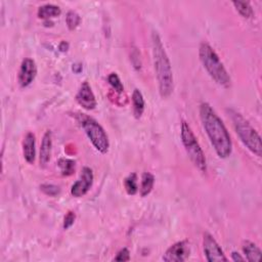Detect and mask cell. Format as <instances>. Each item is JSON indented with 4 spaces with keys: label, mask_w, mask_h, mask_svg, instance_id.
Listing matches in <instances>:
<instances>
[{
    "label": "cell",
    "mask_w": 262,
    "mask_h": 262,
    "mask_svg": "<svg viewBox=\"0 0 262 262\" xmlns=\"http://www.w3.org/2000/svg\"><path fill=\"white\" fill-rule=\"evenodd\" d=\"M191 255L190 243L188 241H180L172 245L163 256L166 262H183L189 259Z\"/></svg>",
    "instance_id": "cell-8"
},
{
    "label": "cell",
    "mask_w": 262,
    "mask_h": 262,
    "mask_svg": "<svg viewBox=\"0 0 262 262\" xmlns=\"http://www.w3.org/2000/svg\"><path fill=\"white\" fill-rule=\"evenodd\" d=\"M229 113H231L236 132L240 139L242 140L244 146L257 157H261L262 144L261 137L257 131L249 123L248 120H246L240 113L234 110H231Z\"/></svg>",
    "instance_id": "cell-4"
},
{
    "label": "cell",
    "mask_w": 262,
    "mask_h": 262,
    "mask_svg": "<svg viewBox=\"0 0 262 262\" xmlns=\"http://www.w3.org/2000/svg\"><path fill=\"white\" fill-rule=\"evenodd\" d=\"M124 188L127 192L128 195L133 196L137 193L138 191V185H137V175L136 173H131L125 178L124 180Z\"/></svg>",
    "instance_id": "cell-20"
},
{
    "label": "cell",
    "mask_w": 262,
    "mask_h": 262,
    "mask_svg": "<svg viewBox=\"0 0 262 262\" xmlns=\"http://www.w3.org/2000/svg\"><path fill=\"white\" fill-rule=\"evenodd\" d=\"M155 183V177L150 172H145L141 176V184H140V196H147L151 194L154 188Z\"/></svg>",
    "instance_id": "cell-17"
},
{
    "label": "cell",
    "mask_w": 262,
    "mask_h": 262,
    "mask_svg": "<svg viewBox=\"0 0 262 262\" xmlns=\"http://www.w3.org/2000/svg\"><path fill=\"white\" fill-rule=\"evenodd\" d=\"M232 259L234 261H245L246 259L241 256V254H239L238 252H233L232 253Z\"/></svg>",
    "instance_id": "cell-27"
},
{
    "label": "cell",
    "mask_w": 262,
    "mask_h": 262,
    "mask_svg": "<svg viewBox=\"0 0 262 262\" xmlns=\"http://www.w3.org/2000/svg\"><path fill=\"white\" fill-rule=\"evenodd\" d=\"M76 101L87 111H91L95 109L97 105L96 98L91 89V86L87 81H84L81 84L77 94H76Z\"/></svg>",
    "instance_id": "cell-10"
},
{
    "label": "cell",
    "mask_w": 262,
    "mask_h": 262,
    "mask_svg": "<svg viewBox=\"0 0 262 262\" xmlns=\"http://www.w3.org/2000/svg\"><path fill=\"white\" fill-rule=\"evenodd\" d=\"M152 51L159 92L163 98H167L173 91V74L168 54L163 45L160 35L156 31L152 33Z\"/></svg>",
    "instance_id": "cell-2"
},
{
    "label": "cell",
    "mask_w": 262,
    "mask_h": 262,
    "mask_svg": "<svg viewBox=\"0 0 262 262\" xmlns=\"http://www.w3.org/2000/svg\"><path fill=\"white\" fill-rule=\"evenodd\" d=\"M80 23H81V18L77 13L71 10V12L67 14V17H66V24H67L69 30L71 31L75 30L80 25Z\"/></svg>",
    "instance_id": "cell-22"
},
{
    "label": "cell",
    "mask_w": 262,
    "mask_h": 262,
    "mask_svg": "<svg viewBox=\"0 0 262 262\" xmlns=\"http://www.w3.org/2000/svg\"><path fill=\"white\" fill-rule=\"evenodd\" d=\"M51 149H52V135L51 131L47 130L43 135L41 148H40V166L45 167L51 157Z\"/></svg>",
    "instance_id": "cell-12"
},
{
    "label": "cell",
    "mask_w": 262,
    "mask_h": 262,
    "mask_svg": "<svg viewBox=\"0 0 262 262\" xmlns=\"http://www.w3.org/2000/svg\"><path fill=\"white\" fill-rule=\"evenodd\" d=\"M203 248L206 259L209 262L227 261L221 247L209 233H205L203 237Z\"/></svg>",
    "instance_id": "cell-7"
},
{
    "label": "cell",
    "mask_w": 262,
    "mask_h": 262,
    "mask_svg": "<svg viewBox=\"0 0 262 262\" xmlns=\"http://www.w3.org/2000/svg\"><path fill=\"white\" fill-rule=\"evenodd\" d=\"M36 139L34 133L28 132L23 141V154L29 164H33L36 158Z\"/></svg>",
    "instance_id": "cell-13"
},
{
    "label": "cell",
    "mask_w": 262,
    "mask_h": 262,
    "mask_svg": "<svg viewBox=\"0 0 262 262\" xmlns=\"http://www.w3.org/2000/svg\"><path fill=\"white\" fill-rule=\"evenodd\" d=\"M200 117L203 127L218 157L221 159L228 158L232 155L233 143L222 120L208 103L201 105Z\"/></svg>",
    "instance_id": "cell-1"
},
{
    "label": "cell",
    "mask_w": 262,
    "mask_h": 262,
    "mask_svg": "<svg viewBox=\"0 0 262 262\" xmlns=\"http://www.w3.org/2000/svg\"><path fill=\"white\" fill-rule=\"evenodd\" d=\"M62 14V9L54 4H44L38 8V18L43 19V20H49L51 18H56L61 16Z\"/></svg>",
    "instance_id": "cell-16"
},
{
    "label": "cell",
    "mask_w": 262,
    "mask_h": 262,
    "mask_svg": "<svg viewBox=\"0 0 262 262\" xmlns=\"http://www.w3.org/2000/svg\"><path fill=\"white\" fill-rule=\"evenodd\" d=\"M76 119L83 128L87 137L89 138L93 147L102 154H107L110 148L109 136L103 126L97 121L85 114H78Z\"/></svg>",
    "instance_id": "cell-5"
},
{
    "label": "cell",
    "mask_w": 262,
    "mask_h": 262,
    "mask_svg": "<svg viewBox=\"0 0 262 262\" xmlns=\"http://www.w3.org/2000/svg\"><path fill=\"white\" fill-rule=\"evenodd\" d=\"M69 43L67 42V41H62L61 43H60V45H59V49H60V51H62V52H66V51H68V49H69Z\"/></svg>",
    "instance_id": "cell-26"
},
{
    "label": "cell",
    "mask_w": 262,
    "mask_h": 262,
    "mask_svg": "<svg viewBox=\"0 0 262 262\" xmlns=\"http://www.w3.org/2000/svg\"><path fill=\"white\" fill-rule=\"evenodd\" d=\"M40 189L46 196H57L61 193L60 187H58V185L51 184V183L50 184L49 183L42 184Z\"/></svg>",
    "instance_id": "cell-23"
},
{
    "label": "cell",
    "mask_w": 262,
    "mask_h": 262,
    "mask_svg": "<svg viewBox=\"0 0 262 262\" xmlns=\"http://www.w3.org/2000/svg\"><path fill=\"white\" fill-rule=\"evenodd\" d=\"M115 261H129L130 260V252L127 248H123L117 253L114 258Z\"/></svg>",
    "instance_id": "cell-25"
},
{
    "label": "cell",
    "mask_w": 262,
    "mask_h": 262,
    "mask_svg": "<svg viewBox=\"0 0 262 262\" xmlns=\"http://www.w3.org/2000/svg\"><path fill=\"white\" fill-rule=\"evenodd\" d=\"M58 165L61 169V172L64 176H70L74 173L75 167H76V162L72 159L68 158H62L59 160Z\"/></svg>",
    "instance_id": "cell-19"
},
{
    "label": "cell",
    "mask_w": 262,
    "mask_h": 262,
    "mask_svg": "<svg viewBox=\"0 0 262 262\" xmlns=\"http://www.w3.org/2000/svg\"><path fill=\"white\" fill-rule=\"evenodd\" d=\"M199 57L205 70L209 74L210 77L218 85L224 87V88H228L232 83L231 76L224 68L218 54L208 43L203 42L200 45Z\"/></svg>",
    "instance_id": "cell-3"
},
{
    "label": "cell",
    "mask_w": 262,
    "mask_h": 262,
    "mask_svg": "<svg viewBox=\"0 0 262 262\" xmlns=\"http://www.w3.org/2000/svg\"><path fill=\"white\" fill-rule=\"evenodd\" d=\"M234 6L236 7L237 12L245 19H252L254 17V10L251 6L250 2L246 1H234Z\"/></svg>",
    "instance_id": "cell-18"
},
{
    "label": "cell",
    "mask_w": 262,
    "mask_h": 262,
    "mask_svg": "<svg viewBox=\"0 0 262 262\" xmlns=\"http://www.w3.org/2000/svg\"><path fill=\"white\" fill-rule=\"evenodd\" d=\"M82 65L81 64H74L73 67H72V70L74 71V73L76 74H79L81 71H82Z\"/></svg>",
    "instance_id": "cell-28"
},
{
    "label": "cell",
    "mask_w": 262,
    "mask_h": 262,
    "mask_svg": "<svg viewBox=\"0 0 262 262\" xmlns=\"http://www.w3.org/2000/svg\"><path fill=\"white\" fill-rule=\"evenodd\" d=\"M132 105H133L134 117L136 119H139L145 112L146 103L143 93H141V91L137 88H135L132 93Z\"/></svg>",
    "instance_id": "cell-15"
},
{
    "label": "cell",
    "mask_w": 262,
    "mask_h": 262,
    "mask_svg": "<svg viewBox=\"0 0 262 262\" xmlns=\"http://www.w3.org/2000/svg\"><path fill=\"white\" fill-rule=\"evenodd\" d=\"M37 75V67L32 59H25L22 62L19 72V83L21 87H28L34 81Z\"/></svg>",
    "instance_id": "cell-11"
},
{
    "label": "cell",
    "mask_w": 262,
    "mask_h": 262,
    "mask_svg": "<svg viewBox=\"0 0 262 262\" xmlns=\"http://www.w3.org/2000/svg\"><path fill=\"white\" fill-rule=\"evenodd\" d=\"M44 26H46V27H51V26H53V23H52V22H50L49 20H47V21L44 22Z\"/></svg>",
    "instance_id": "cell-29"
},
{
    "label": "cell",
    "mask_w": 262,
    "mask_h": 262,
    "mask_svg": "<svg viewBox=\"0 0 262 262\" xmlns=\"http://www.w3.org/2000/svg\"><path fill=\"white\" fill-rule=\"evenodd\" d=\"M75 220H76V214H75V212L69 211L67 214H66V216L64 218V224H63L64 228L65 229H69L74 224Z\"/></svg>",
    "instance_id": "cell-24"
},
{
    "label": "cell",
    "mask_w": 262,
    "mask_h": 262,
    "mask_svg": "<svg viewBox=\"0 0 262 262\" xmlns=\"http://www.w3.org/2000/svg\"><path fill=\"white\" fill-rule=\"evenodd\" d=\"M180 136L185 152H187L191 161L194 163V165L201 172H206L207 161L204 152L199 144V141L196 140V137L195 136L192 128L185 121H182L181 123Z\"/></svg>",
    "instance_id": "cell-6"
},
{
    "label": "cell",
    "mask_w": 262,
    "mask_h": 262,
    "mask_svg": "<svg viewBox=\"0 0 262 262\" xmlns=\"http://www.w3.org/2000/svg\"><path fill=\"white\" fill-rule=\"evenodd\" d=\"M108 82L118 94L123 93L124 86H123V83L121 82V79H120V77L117 75V73H111L110 75H109Z\"/></svg>",
    "instance_id": "cell-21"
},
{
    "label": "cell",
    "mask_w": 262,
    "mask_h": 262,
    "mask_svg": "<svg viewBox=\"0 0 262 262\" xmlns=\"http://www.w3.org/2000/svg\"><path fill=\"white\" fill-rule=\"evenodd\" d=\"M243 252L246 256V259L251 262H257L261 259V250L251 241L243 242Z\"/></svg>",
    "instance_id": "cell-14"
},
{
    "label": "cell",
    "mask_w": 262,
    "mask_h": 262,
    "mask_svg": "<svg viewBox=\"0 0 262 262\" xmlns=\"http://www.w3.org/2000/svg\"><path fill=\"white\" fill-rule=\"evenodd\" d=\"M93 183V172L89 167H84L80 178L76 181L71 188V194L75 198H81L85 196Z\"/></svg>",
    "instance_id": "cell-9"
}]
</instances>
